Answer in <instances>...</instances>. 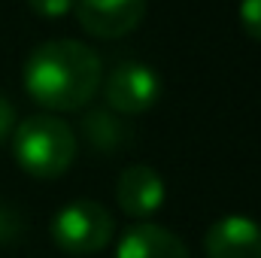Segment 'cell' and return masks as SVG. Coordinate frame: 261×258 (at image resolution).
Returning <instances> with one entry per match:
<instances>
[{
	"mask_svg": "<svg viewBox=\"0 0 261 258\" xmlns=\"http://www.w3.org/2000/svg\"><path fill=\"white\" fill-rule=\"evenodd\" d=\"M100 55L79 40H46L24 61L28 94L55 113H76L100 91Z\"/></svg>",
	"mask_w": 261,
	"mask_h": 258,
	"instance_id": "1",
	"label": "cell"
},
{
	"mask_svg": "<svg viewBox=\"0 0 261 258\" xmlns=\"http://www.w3.org/2000/svg\"><path fill=\"white\" fill-rule=\"evenodd\" d=\"M12 155L34 179H58L76 161L79 140L73 128L55 113H34L12 131Z\"/></svg>",
	"mask_w": 261,
	"mask_h": 258,
	"instance_id": "2",
	"label": "cell"
},
{
	"mask_svg": "<svg viewBox=\"0 0 261 258\" xmlns=\"http://www.w3.org/2000/svg\"><path fill=\"white\" fill-rule=\"evenodd\" d=\"M52 243L70 258L100 252L116 231L113 213L97 200H70L52 216Z\"/></svg>",
	"mask_w": 261,
	"mask_h": 258,
	"instance_id": "3",
	"label": "cell"
},
{
	"mask_svg": "<svg viewBox=\"0 0 261 258\" xmlns=\"http://www.w3.org/2000/svg\"><path fill=\"white\" fill-rule=\"evenodd\" d=\"M107 107L122 116H143L161 100V76L143 61H122L100 82Z\"/></svg>",
	"mask_w": 261,
	"mask_h": 258,
	"instance_id": "4",
	"label": "cell"
},
{
	"mask_svg": "<svg viewBox=\"0 0 261 258\" xmlns=\"http://www.w3.org/2000/svg\"><path fill=\"white\" fill-rule=\"evenodd\" d=\"M76 21L97 40H119L140 28L146 18V0H76Z\"/></svg>",
	"mask_w": 261,
	"mask_h": 258,
	"instance_id": "5",
	"label": "cell"
},
{
	"mask_svg": "<svg viewBox=\"0 0 261 258\" xmlns=\"http://www.w3.org/2000/svg\"><path fill=\"white\" fill-rule=\"evenodd\" d=\"M206 258H261V225L249 216H222L203 234Z\"/></svg>",
	"mask_w": 261,
	"mask_h": 258,
	"instance_id": "6",
	"label": "cell"
},
{
	"mask_svg": "<svg viewBox=\"0 0 261 258\" xmlns=\"http://www.w3.org/2000/svg\"><path fill=\"white\" fill-rule=\"evenodd\" d=\"M164 179L155 167L149 164H130L122 170L119 183H116V200L119 207L128 213L130 219H149L164 207Z\"/></svg>",
	"mask_w": 261,
	"mask_h": 258,
	"instance_id": "7",
	"label": "cell"
},
{
	"mask_svg": "<svg viewBox=\"0 0 261 258\" xmlns=\"http://www.w3.org/2000/svg\"><path fill=\"white\" fill-rule=\"evenodd\" d=\"M116 258H192L189 246L167 228L140 222L128 228L119 240Z\"/></svg>",
	"mask_w": 261,
	"mask_h": 258,
	"instance_id": "8",
	"label": "cell"
},
{
	"mask_svg": "<svg viewBox=\"0 0 261 258\" xmlns=\"http://www.w3.org/2000/svg\"><path fill=\"white\" fill-rule=\"evenodd\" d=\"M82 134L94 149H119L128 143V128L113 116V110H88L82 119Z\"/></svg>",
	"mask_w": 261,
	"mask_h": 258,
	"instance_id": "9",
	"label": "cell"
},
{
	"mask_svg": "<svg viewBox=\"0 0 261 258\" xmlns=\"http://www.w3.org/2000/svg\"><path fill=\"white\" fill-rule=\"evenodd\" d=\"M24 231V219L15 207L9 203H0V246L3 243H15Z\"/></svg>",
	"mask_w": 261,
	"mask_h": 258,
	"instance_id": "10",
	"label": "cell"
},
{
	"mask_svg": "<svg viewBox=\"0 0 261 258\" xmlns=\"http://www.w3.org/2000/svg\"><path fill=\"white\" fill-rule=\"evenodd\" d=\"M240 28L252 43H261V0H240Z\"/></svg>",
	"mask_w": 261,
	"mask_h": 258,
	"instance_id": "11",
	"label": "cell"
},
{
	"mask_svg": "<svg viewBox=\"0 0 261 258\" xmlns=\"http://www.w3.org/2000/svg\"><path fill=\"white\" fill-rule=\"evenodd\" d=\"M28 6H31L34 15L55 21V18H64L67 12H73L76 0H28Z\"/></svg>",
	"mask_w": 261,
	"mask_h": 258,
	"instance_id": "12",
	"label": "cell"
},
{
	"mask_svg": "<svg viewBox=\"0 0 261 258\" xmlns=\"http://www.w3.org/2000/svg\"><path fill=\"white\" fill-rule=\"evenodd\" d=\"M15 107L6 100V97H0V143H6L9 137H12V131H15Z\"/></svg>",
	"mask_w": 261,
	"mask_h": 258,
	"instance_id": "13",
	"label": "cell"
}]
</instances>
